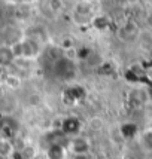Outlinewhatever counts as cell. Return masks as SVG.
Returning <instances> with one entry per match:
<instances>
[{
    "label": "cell",
    "mask_w": 152,
    "mask_h": 159,
    "mask_svg": "<svg viewBox=\"0 0 152 159\" xmlns=\"http://www.w3.org/2000/svg\"><path fill=\"white\" fill-rule=\"evenodd\" d=\"M52 70L55 73L57 77L60 79H70L75 76V64L72 62V60L66 58V57H58L54 58L52 62Z\"/></svg>",
    "instance_id": "1"
},
{
    "label": "cell",
    "mask_w": 152,
    "mask_h": 159,
    "mask_svg": "<svg viewBox=\"0 0 152 159\" xmlns=\"http://www.w3.org/2000/svg\"><path fill=\"white\" fill-rule=\"evenodd\" d=\"M90 141L85 137H75V139L69 140L67 143V149L72 155H88L90 150Z\"/></svg>",
    "instance_id": "2"
},
{
    "label": "cell",
    "mask_w": 152,
    "mask_h": 159,
    "mask_svg": "<svg viewBox=\"0 0 152 159\" xmlns=\"http://www.w3.org/2000/svg\"><path fill=\"white\" fill-rule=\"evenodd\" d=\"M14 155H15V149H14V144H12L11 139L2 137L0 139V156L11 159V156H14Z\"/></svg>",
    "instance_id": "3"
},
{
    "label": "cell",
    "mask_w": 152,
    "mask_h": 159,
    "mask_svg": "<svg viewBox=\"0 0 152 159\" xmlns=\"http://www.w3.org/2000/svg\"><path fill=\"white\" fill-rule=\"evenodd\" d=\"M48 159H64L66 158V147L63 144H51L46 150Z\"/></svg>",
    "instance_id": "4"
},
{
    "label": "cell",
    "mask_w": 152,
    "mask_h": 159,
    "mask_svg": "<svg viewBox=\"0 0 152 159\" xmlns=\"http://www.w3.org/2000/svg\"><path fill=\"white\" fill-rule=\"evenodd\" d=\"M14 57H15V54L12 48H6V46L0 48V67L9 66L11 62L14 61Z\"/></svg>",
    "instance_id": "5"
},
{
    "label": "cell",
    "mask_w": 152,
    "mask_h": 159,
    "mask_svg": "<svg viewBox=\"0 0 152 159\" xmlns=\"http://www.w3.org/2000/svg\"><path fill=\"white\" fill-rule=\"evenodd\" d=\"M5 83L7 85V88L17 89V88H20L21 79L18 76H15V75H9V76H6V79H5Z\"/></svg>",
    "instance_id": "6"
},
{
    "label": "cell",
    "mask_w": 152,
    "mask_h": 159,
    "mask_svg": "<svg viewBox=\"0 0 152 159\" xmlns=\"http://www.w3.org/2000/svg\"><path fill=\"white\" fill-rule=\"evenodd\" d=\"M73 159H90L88 155H73Z\"/></svg>",
    "instance_id": "7"
},
{
    "label": "cell",
    "mask_w": 152,
    "mask_h": 159,
    "mask_svg": "<svg viewBox=\"0 0 152 159\" xmlns=\"http://www.w3.org/2000/svg\"><path fill=\"white\" fill-rule=\"evenodd\" d=\"M3 120H5V119H3V115L0 113V128H2V124H3Z\"/></svg>",
    "instance_id": "8"
},
{
    "label": "cell",
    "mask_w": 152,
    "mask_h": 159,
    "mask_svg": "<svg viewBox=\"0 0 152 159\" xmlns=\"http://www.w3.org/2000/svg\"><path fill=\"white\" fill-rule=\"evenodd\" d=\"M12 2H27V0H12Z\"/></svg>",
    "instance_id": "9"
},
{
    "label": "cell",
    "mask_w": 152,
    "mask_h": 159,
    "mask_svg": "<svg viewBox=\"0 0 152 159\" xmlns=\"http://www.w3.org/2000/svg\"><path fill=\"white\" fill-rule=\"evenodd\" d=\"M0 159H9V158H2V156H0Z\"/></svg>",
    "instance_id": "10"
}]
</instances>
